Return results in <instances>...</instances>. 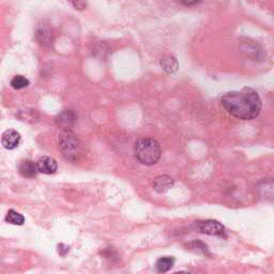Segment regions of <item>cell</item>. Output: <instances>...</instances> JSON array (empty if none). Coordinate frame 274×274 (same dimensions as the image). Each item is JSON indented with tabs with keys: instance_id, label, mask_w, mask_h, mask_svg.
<instances>
[{
	"instance_id": "obj_1",
	"label": "cell",
	"mask_w": 274,
	"mask_h": 274,
	"mask_svg": "<svg viewBox=\"0 0 274 274\" xmlns=\"http://www.w3.org/2000/svg\"><path fill=\"white\" fill-rule=\"evenodd\" d=\"M222 105L228 114L240 120L256 118L263 107L257 91L251 87L225 93L222 97Z\"/></svg>"
},
{
	"instance_id": "obj_2",
	"label": "cell",
	"mask_w": 274,
	"mask_h": 274,
	"mask_svg": "<svg viewBox=\"0 0 274 274\" xmlns=\"http://www.w3.org/2000/svg\"><path fill=\"white\" fill-rule=\"evenodd\" d=\"M160 143L151 137H141L136 141L135 156L143 165H153L161 157Z\"/></svg>"
},
{
	"instance_id": "obj_3",
	"label": "cell",
	"mask_w": 274,
	"mask_h": 274,
	"mask_svg": "<svg viewBox=\"0 0 274 274\" xmlns=\"http://www.w3.org/2000/svg\"><path fill=\"white\" fill-rule=\"evenodd\" d=\"M59 148L68 160H74L79 151V140L70 129L61 131L59 135Z\"/></svg>"
},
{
	"instance_id": "obj_4",
	"label": "cell",
	"mask_w": 274,
	"mask_h": 274,
	"mask_svg": "<svg viewBox=\"0 0 274 274\" xmlns=\"http://www.w3.org/2000/svg\"><path fill=\"white\" fill-rule=\"evenodd\" d=\"M194 227L197 231L202 232V234L210 235V236H217V237L225 236L224 226L217 221H213V220L197 221L194 223Z\"/></svg>"
},
{
	"instance_id": "obj_5",
	"label": "cell",
	"mask_w": 274,
	"mask_h": 274,
	"mask_svg": "<svg viewBox=\"0 0 274 274\" xmlns=\"http://www.w3.org/2000/svg\"><path fill=\"white\" fill-rule=\"evenodd\" d=\"M34 37L41 46H47L53 42V32L49 25L40 24L34 30Z\"/></svg>"
},
{
	"instance_id": "obj_6",
	"label": "cell",
	"mask_w": 274,
	"mask_h": 274,
	"mask_svg": "<svg viewBox=\"0 0 274 274\" xmlns=\"http://www.w3.org/2000/svg\"><path fill=\"white\" fill-rule=\"evenodd\" d=\"M37 168L39 173H42L45 175H52L56 173L58 168V164L56 160H54L53 157L50 156H42L40 157L39 161L37 162Z\"/></svg>"
},
{
	"instance_id": "obj_7",
	"label": "cell",
	"mask_w": 274,
	"mask_h": 274,
	"mask_svg": "<svg viewBox=\"0 0 274 274\" xmlns=\"http://www.w3.org/2000/svg\"><path fill=\"white\" fill-rule=\"evenodd\" d=\"M20 141V135L15 130L9 129L3 132L1 137V143L5 149L13 150L15 149Z\"/></svg>"
},
{
	"instance_id": "obj_8",
	"label": "cell",
	"mask_w": 274,
	"mask_h": 274,
	"mask_svg": "<svg viewBox=\"0 0 274 274\" xmlns=\"http://www.w3.org/2000/svg\"><path fill=\"white\" fill-rule=\"evenodd\" d=\"M75 121H76V114H75L74 111H71V109L60 113L56 118L57 126L63 130L70 129Z\"/></svg>"
},
{
	"instance_id": "obj_9",
	"label": "cell",
	"mask_w": 274,
	"mask_h": 274,
	"mask_svg": "<svg viewBox=\"0 0 274 274\" xmlns=\"http://www.w3.org/2000/svg\"><path fill=\"white\" fill-rule=\"evenodd\" d=\"M174 186V180L169 176L163 175L156 177L153 181V189L157 193H165Z\"/></svg>"
},
{
	"instance_id": "obj_10",
	"label": "cell",
	"mask_w": 274,
	"mask_h": 274,
	"mask_svg": "<svg viewBox=\"0 0 274 274\" xmlns=\"http://www.w3.org/2000/svg\"><path fill=\"white\" fill-rule=\"evenodd\" d=\"M18 173L24 178H33L38 173L37 164L30 160H24L19 163Z\"/></svg>"
},
{
	"instance_id": "obj_11",
	"label": "cell",
	"mask_w": 274,
	"mask_h": 274,
	"mask_svg": "<svg viewBox=\"0 0 274 274\" xmlns=\"http://www.w3.org/2000/svg\"><path fill=\"white\" fill-rule=\"evenodd\" d=\"M160 65L163 70L168 74H173L177 72L178 68H179L178 61L173 55H165V56H163L160 60Z\"/></svg>"
},
{
	"instance_id": "obj_12",
	"label": "cell",
	"mask_w": 274,
	"mask_h": 274,
	"mask_svg": "<svg viewBox=\"0 0 274 274\" xmlns=\"http://www.w3.org/2000/svg\"><path fill=\"white\" fill-rule=\"evenodd\" d=\"M175 258L170 256L161 257L156 262V269L159 272H168L174 267Z\"/></svg>"
},
{
	"instance_id": "obj_13",
	"label": "cell",
	"mask_w": 274,
	"mask_h": 274,
	"mask_svg": "<svg viewBox=\"0 0 274 274\" xmlns=\"http://www.w3.org/2000/svg\"><path fill=\"white\" fill-rule=\"evenodd\" d=\"M5 221L13 225H23L25 222V217L16 211L10 210L5 216Z\"/></svg>"
},
{
	"instance_id": "obj_14",
	"label": "cell",
	"mask_w": 274,
	"mask_h": 274,
	"mask_svg": "<svg viewBox=\"0 0 274 274\" xmlns=\"http://www.w3.org/2000/svg\"><path fill=\"white\" fill-rule=\"evenodd\" d=\"M11 86L16 89V90H20V89H24L29 86V80L23 76V75H16L11 80Z\"/></svg>"
},
{
	"instance_id": "obj_15",
	"label": "cell",
	"mask_w": 274,
	"mask_h": 274,
	"mask_svg": "<svg viewBox=\"0 0 274 274\" xmlns=\"http://www.w3.org/2000/svg\"><path fill=\"white\" fill-rule=\"evenodd\" d=\"M70 2L76 10H84L87 8V1L86 0H70Z\"/></svg>"
},
{
	"instance_id": "obj_16",
	"label": "cell",
	"mask_w": 274,
	"mask_h": 274,
	"mask_svg": "<svg viewBox=\"0 0 274 274\" xmlns=\"http://www.w3.org/2000/svg\"><path fill=\"white\" fill-rule=\"evenodd\" d=\"M178 1H179L182 4H184V5L191 6V5H195V4L201 3L203 0H178Z\"/></svg>"
}]
</instances>
